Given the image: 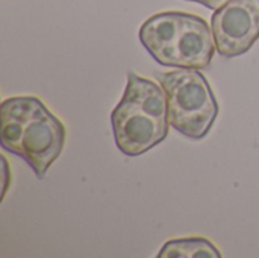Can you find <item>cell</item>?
I'll use <instances>...</instances> for the list:
<instances>
[{
	"mask_svg": "<svg viewBox=\"0 0 259 258\" xmlns=\"http://www.w3.org/2000/svg\"><path fill=\"white\" fill-rule=\"evenodd\" d=\"M3 161H5V173H6V184H5V187H3V196H5V193L8 192V181H9V175H8V161H6V158L3 157Z\"/></svg>",
	"mask_w": 259,
	"mask_h": 258,
	"instance_id": "9c48e42d",
	"label": "cell"
},
{
	"mask_svg": "<svg viewBox=\"0 0 259 258\" xmlns=\"http://www.w3.org/2000/svg\"><path fill=\"white\" fill-rule=\"evenodd\" d=\"M187 12H159L140 27V41L150 56L164 67H171L173 50L184 27Z\"/></svg>",
	"mask_w": 259,
	"mask_h": 258,
	"instance_id": "8992f818",
	"label": "cell"
},
{
	"mask_svg": "<svg viewBox=\"0 0 259 258\" xmlns=\"http://www.w3.org/2000/svg\"><path fill=\"white\" fill-rule=\"evenodd\" d=\"M188 2H196V3H200V5H203V6H206V8H209V9H217V8H220L223 3H226L228 0H188Z\"/></svg>",
	"mask_w": 259,
	"mask_h": 258,
	"instance_id": "ba28073f",
	"label": "cell"
},
{
	"mask_svg": "<svg viewBox=\"0 0 259 258\" xmlns=\"http://www.w3.org/2000/svg\"><path fill=\"white\" fill-rule=\"evenodd\" d=\"M211 29L220 56H241L259 38V0H228L214 11Z\"/></svg>",
	"mask_w": 259,
	"mask_h": 258,
	"instance_id": "277c9868",
	"label": "cell"
},
{
	"mask_svg": "<svg viewBox=\"0 0 259 258\" xmlns=\"http://www.w3.org/2000/svg\"><path fill=\"white\" fill-rule=\"evenodd\" d=\"M215 50L212 29H209L206 20L194 14H187L173 50L171 67L194 70L208 68Z\"/></svg>",
	"mask_w": 259,
	"mask_h": 258,
	"instance_id": "5b68a950",
	"label": "cell"
},
{
	"mask_svg": "<svg viewBox=\"0 0 259 258\" xmlns=\"http://www.w3.org/2000/svg\"><path fill=\"white\" fill-rule=\"evenodd\" d=\"M111 125L115 144L126 157H140L162 143L170 129L162 85L129 71L123 97L111 113Z\"/></svg>",
	"mask_w": 259,
	"mask_h": 258,
	"instance_id": "7a4b0ae2",
	"label": "cell"
},
{
	"mask_svg": "<svg viewBox=\"0 0 259 258\" xmlns=\"http://www.w3.org/2000/svg\"><path fill=\"white\" fill-rule=\"evenodd\" d=\"M158 258H220L222 252L205 237H185L168 240Z\"/></svg>",
	"mask_w": 259,
	"mask_h": 258,
	"instance_id": "52a82bcc",
	"label": "cell"
},
{
	"mask_svg": "<svg viewBox=\"0 0 259 258\" xmlns=\"http://www.w3.org/2000/svg\"><path fill=\"white\" fill-rule=\"evenodd\" d=\"M0 131L2 148L23 158L39 179L64 151V123L33 96L9 97L2 102Z\"/></svg>",
	"mask_w": 259,
	"mask_h": 258,
	"instance_id": "6da1fadb",
	"label": "cell"
},
{
	"mask_svg": "<svg viewBox=\"0 0 259 258\" xmlns=\"http://www.w3.org/2000/svg\"><path fill=\"white\" fill-rule=\"evenodd\" d=\"M168 100L170 126L193 140L205 138L219 117V102L208 79L194 68L158 73Z\"/></svg>",
	"mask_w": 259,
	"mask_h": 258,
	"instance_id": "3957f363",
	"label": "cell"
}]
</instances>
